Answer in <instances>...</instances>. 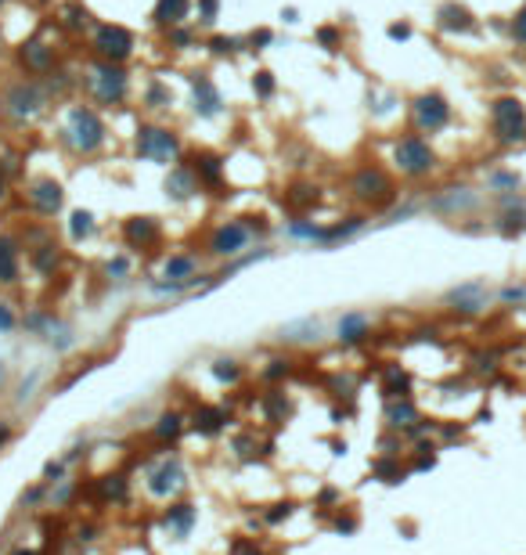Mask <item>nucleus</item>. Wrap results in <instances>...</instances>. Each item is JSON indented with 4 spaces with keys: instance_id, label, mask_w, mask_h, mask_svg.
<instances>
[{
    "instance_id": "nucleus-25",
    "label": "nucleus",
    "mask_w": 526,
    "mask_h": 555,
    "mask_svg": "<svg viewBox=\"0 0 526 555\" xmlns=\"http://www.w3.org/2000/svg\"><path fill=\"white\" fill-rule=\"evenodd\" d=\"M220 422H224V415H220V411H199V415H195V425H199L202 433H216Z\"/></svg>"
},
{
    "instance_id": "nucleus-13",
    "label": "nucleus",
    "mask_w": 526,
    "mask_h": 555,
    "mask_svg": "<svg viewBox=\"0 0 526 555\" xmlns=\"http://www.w3.org/2000/svg\"><path fill=\"white\" fill-rule=\"evenodd\" d=\"M29 202H33L40 213L51 216V213L58 210V205H61V184H58V181H51V177L37 181L33 188H29Z\"/></svg>"
},
{
    "instance_id": "nucleus-11",
    "label": "nucleus",
    "mask_w": 526,
    "mask_h": 555,
    "mask_svg": "<svg viewBox=\"0 0 526 555\" xmlns=\"http://www.w3.org/2000/svg\"><path fill=\"white\" fill-rule=\"evenodd\" d=\"M191 87H195V112H199V116H205V119L220 116V108H224V101H220V90L213 87V79L199 72L195 79H191Z\"/></svg>"
},
{
    "instance_id": "nucleus-5",
    "label": "nucleus",
    "mask_w": 526,
    "mask_h": 555,
    "mask_svg": "<svg viewBox=\"0 0 526 555\" xmlns=\"http://www.w3.org/2000/svg\"><path fill=\"white\" fill-rule=\"evenodd\" d=\"M393 159H396V166H401L404 173H411V177H422V173L433 170V148L425 145L422 137H404L401 145L393 148Z\"/></svg>"
},
{
    "instance_id": "nucleus-16",
    "label": "nucleus",
    "mask_w": 526,
    "mask_h": 555,
    "mask_svg": "<svg viewBox=\"0 0 526 555\" xmlns=\"http://www.w3.org/2000/svg\"><path fill=\"white\" fill-rule=\"evenodd\" d=\"M191 11V0H159L155 4V22L166 29H177Z\"/></svg>"
},
{
    "instance_id": "nucleus-34",
    "label": "nucleus",
    "mask_w": 526,
    "mask_h": 555,
    "mask_svg": "<svg viewBox=\"0 0 526 555\" xmlns=\"http://www.w3.org/2000/svg\"><path fill=\"white\" fill-rule=\"evenodd\" d=\"M317 40H321V43L328 47V51H336V43H339V33H336V29H321V33H317Z\"/></svg>"
},
{
    "instance_id": "nucleus-1",
    "label": "nucleus",
    "mask_w": 526,
    "mask_h": 555,
    "mask_svg": "<svg viewBox=\"0 0 526 555\" xmlns=\"http://www.w3.org/2000/svg\"><path fill=\"white\" fill-rule=\"evenodd\" d=\"M105 123H101V116L94 112V108H83V105H76V108H69V119H65V137H69V145L76 148V152H83V155H90V152H98L101 145H105Z\"/></svg>"
},
{
    "instance_id": "nucleus-37",
    "label": "nucleus",
    "mask_w": 526,
    "mask_h": 555,
    "mask_svg": "<svg viewBox=\"0 0 526 555\" xmlns=\"http://www.w3.org/2000/svg\"><path fill=\"white\" fill-rule=\"evenodd\" d=\"M170 40L184 47V43H191V33H188V29H173V33H170Z\"/></svg>"
},
{
    "instance_id": "nucleus-14",
    "label": "nucleus",
    "mask_w": 526,
    "mask_h": 555,
    "mask_svg": "<svg viewBox=\"0 0 526 555\" xmlns=\"http://www.w3.org/2000/svg\"><path fill=\"white\" fill-rule=\"evenodd\" d=\"M22 65L29 72H51L54 69V51L43 40H29V43H22Z\"/></svg>"
},
{
    "instance_id": "nucleus-38",
    "label": "nucleus",
    "mask_w": 526,
    "mask_h": 555,
    "mask_svg": "<svg viewBox=\"0 0 526 555\" xmlns=\"http://www.w3.org/2000/svg\"><path fill=\"white\" fill-rule=\"evenodd\" d=\"M407 33H411V29H407V26H390V37H393V40H404Z\"/></svg>"
},
{
    "instance_id": "nucleus-24",
    "label": "nucleus",
    "mask_w": 526,
    "mask_h": 555,
    "mask_svg": "<svg viewBox=\"0 0 526 555\" xmlns=\"http://www.w3.org/2000/svg\"><path fill=\"white\" fill-rule=\"evenodd\" d=\"M69 231H72V238H90L94 234V216L90 213H72V224H69Z\"/></svg>"
},
{
    "instance_id": "nucleus-10",
    "label": "nucleus",
    "mask_w": 526,
    "mask_h": 555,
    "mask_svg": "<svg viewBox=\"0 0 526 555\" xmlns=\"http://www.w3.org/2000/svg\"><path fill=\"white\" fill-rule=\"evenodd\" d=\"M447 116H451V108L440 94H422V98L414 101V123H418L422 130H440V126L447 123Z\"/></svg>"
},
{
    "instance_id": "nucleus-32",
    "label": "nucleus",
    "mask_w": 526,
    "mask_h": 555,
    "mask_svg": "<svg viewBox=\"0 0 526 555\" xmlns=\"http://www.w3.org/2000/svg\"><path fill=\"white\" fill-rule=\"evenodd\" d=\"M181 433V418L177 415H166L163 425H159V436H177Z\"/></svg>"
},
{
    "instance_id": "nucleus-15",
    "label": "nucleus",
    "mask_w": 526,
    "mask_h": 555,
    "mask_svg": "<svg viewBox=\"0 0 526 555\" xmlns=\"http://www.w3.org/2000/svg\"><path fill=\"white\" fill-rule=\"evenodd\" d=\"M199 192V177H195V170H188V166H177V170H170V177H166V195L170 199H191Z\"/></svg>"
},
{
    "instance_id": "nucleus-33",
    "label": "nucleus",
    "mask_w": 526,
    "mask_h": 555,
    "mask_svg": "<svg viewBox=\"0 0 526 555\" xmlns=\"http://www.w3.org/2000/svg\"><path fill=\"white\" fill-rule=\"evenodd\" d=\"M54 260H58L54 245H43V252H37V267H40V271H47V267H51Z\"/></svg>"
},
{
    "instance_id": "nucleus-3",
    "label": "nucleus",
    "mask_w": 526,
    "mask_h": 555,
    "mask_svg": "<svg viewBox=\"0 0 526 555\" xmlns=\"http://www.w3.org/2000/svg\"><path fill=\"white\" fill-rule=\"evenodd\" d=\"M126 87H130V79H126V72L116 65V61H101V65L90 69V90H94L98 101L119 105L126 98Z\"/></svg>"
},
{
    "instance_id": "nucleus-6",
    "label": "nucleus",
    "mask_w": 526,
    "mask_h": 555,
    "mask_svg": "<svg viewBox=\"0 0 526 555\" xmlns=\"http://www.w3.org/2000/svg\"><path fill=\"white\" fill-rule=\"evenodd\" d=\"M94 51L101 54V61H126L134 51V37L126 33L123 26H101L98 33H94Z\"/></svg>"
},
{
    "instance_id": "nucleus-36",
    "label": "nucleus",
    "mask_w": 526,
    "mask_h": 555,
    "mask_svg": "<svg viewBox=\"0 0 526 555\" xmlns=\"http://www.w3.org/2000/svg\"><path fill=\"white\" fill-rule=\"evenodd\" d=\"M512 33H516V40H519V43H526V11H519V19H516V26H512Z\"/></svg>"
},
{
    "instance_id": "nucleus-31",
    "label": "nucleus",
    "mask_w": 526,
    "mask_h": 555,
    "mask_svg": "<svg viewBox=\"0 0 526 555\" xmlns=\"http://www.w3.org/2000/svg\"><path fill=\"white\" fill-rule=\"evenodd\" d=\"M216 8H220V0H199V22L210 26L216 19Z\"/></svg>"
},
{
    "instance_id": "nucleus-35",
    "label": "nucleus",
    "mask_w": 526,
    "mask_h": 555,
    "mask_svg": "<svg viewBox=\"0 0 526 555\" xmlns=\"http://www.w3.org/2000/svg\"><path fill=\"white\" fill-rule=\"evenodd\" d=\"M8 328H14V314L8 310V303H0V332H8Z\"/></svg>"
},
{
    "instance_id": "nucleus-22",
    "label": "nucleus",
    "mask_w": 526,
    "mask_h": 555,
    "mask_svg": "<svg viewBox=\"0 0 526 555\" xmlns=\"http://www.w3.org/2000/svg\"><path fill=\"white\" fill-rule=\"evenodd\" d=\"M191 523H195V509H191V505H173V509L166 512V527L177 530L181 537L191 530Z\"/></svg>"
},
{
    "instance_id": "nucleus-28",
    "label": "nucleus",
    "mask_w": 526,
    "mask_h": 555,
    "mask_svg": "<svg viewBox=\"0 0 526 555\" xmlns=\"http://www.w3.org/2000/svg\"><path fill=\"white\" fill-rule=\"evenodd\" d=\"M252 90H256L260 98H270V94H274V76H270V72H256V79H252Z\"/></svg>"
},
{
    "instance_id": "nucleus-30",
    "label": "nucleus",
    "mask_w": 526,
    "mask_h": 555,
    "mask_svg": "<svg viewBox=\"0 0 526 555\" xmlns=\"http://www.w3.org/2000/svg\"><path fill=\"white\" fill-rule=\"evenodd\" d=\"M213 54H234L238 51V40L234 37H213Z\"/></svg>"
},
{
    "instance_id": "nucleus-41",
    "label": "nucleus",
    "mask_w": 526,
    "mask_h": 555,
    "mask_svg": "<svg viewBox=\"0 0 526 555\" xmlns=\"http://www.w3.org/2000/svg\"><path fill=\"white\" fill-rule=\"evenodd\" d=\"M0 383H4V364H0Z\"/></svg>"
},
{
    "instance_id": "nucleus-43",
    "label": "nucleus",
    "mask_w": 526,
    "mask_h": 555,
    "mask_svg": "<svg viewBox=\"0 0 526 555\" xmlns=\"http://www.w3.org/2000/svg\"><path fill=\"white\" fill-rule=\"evenodd\" d=\"M0 195H4V181H0Z\"/></svg>"
},
{
    "instance_id": "nucleus-42",
    "label": "nucleus",
    "mask_w": 526,
    "mask_h": 555,
    "mask_svg": "<svg viewBox=\"0 0 526 555\" xmlns=\"http://www.w3.org/2000/svg\"><path fill=\"white\" fill-rule=\"evenodd\" d=\"M14 555H33V552H14Z\"/></svg>"
},
{
    "instance_id": "nucleus-9",
    "label": "nucleus",
    "mask_w": 526,
    "mask_h": 555,
    "mask_svg": "<svg viewBox=\"0 0 526 555\" xmlns=\"http://www.w3.org/2000/svg\"><path fill=\"white\" fill-rule=\"evenodd\" d=\"M354 195L357 199H364V202H378V199H386L390 195V177L382 173L378 166H364V170H357L354 173Z\"/></svg>"
},
{
    "instance_id": "nucleus-19",
    "label": "nucleus",
    "mask_w": 526,
    "mask_h": 555,
    "mask_svg": "<svg viewBox=\"0 0 526 555\" xmlns=\"http://www.w3.org/2000/svg\"><path fill=\"white\" fill-rule=\"evenodd\" d=\"M155 234H159V228H155L152 216H134L130 224H126V238H130L134 245H148V242H155Z\"/></svg>"
},
{
    "instance_id": "nucleus-27",
    "label": "nucleus",
    "mask_w": 526,
    "mask_h": 555,
    "mask_svg": "<svg viewBox=\"0 0 526 555\" xmlns=\"http://www.w3.org/2000/svg\"><path fill=\"white\" fill-rule=\"evenodd\" d=\"M390 422L393 425H411L414 422V407L411 404H390Z\"/></svg>"
},
{
    "instance_id": "nucleus-8",
    "label": "nucleus",
    "mask_w": 526,
    "mask_h": 555,
    "mask_svg": "<svg viewBox=\"0 0 526 555\" xmlns=\"http://www.w3.org/2000/svg\"><path fill=\"white\" fill-rule=\"evenodd\" d=\"M249 245V228L242 220H227V224H220L210 238V249L216 256H234V252H242Z\"/></svg>"
},
{
    "instance_id": "nucleus-26",
    "label": "nucleus",
    "mask_w": 526,
    "mask_h": 555,
    "mask_svg": "<svg viewBox=\"0 0 526 555\" xmlns=\"http://www.w3.org/2000/svg\"><path fill=\"white\" fill-rule=\"evenodd\" d=\"M148 105H152V108H166V105H173V94H170L163 83H152V87H148Z\"/></svg>"
},
{
    "instance_id": "nucleus-18",
    "label": "nucleus",
    "mask_w": 526,
    "mask_h": 555,
    "mask_svg": "<svg viewBox=\"0 0 526 555\" xmlns=\"http://www.w3.org/2000/svg\"><path fill=\"white\" fill-rule=\"evenodd\" d=\"M0 281H19V245L11 238H0Z\"/></svg>"
},
{
    "instance_id": "nucleus-4",
    "label": "nucleus",
    "mask_w": 526,
    "mask_h": 555,
    "mask_svg": "<svg viewBox=\"0 0 526 555\" xmlns=\"http://www.w3.org/2000/svg\"><path fill=\"white\" fill-rule=\"evenodd\" d=\"M8 112H11V119L14 123H26V119H33L40 108H43V101H47V94H43V87L40 83H33V79H19L11 90H8Z\"/></svg>"
},
{
    "instance_id": "nucleus-23",
    "label": "nucleus",
    "mask_w": 526,
    "mask_h": 555,
    "mask_svg": "<svg viewBox=\"0 0 526 555\" xmlns=\"http://www.w3.org/2000/svg\"><path fill=\"white\" fill-rule=\"evenodd\" d=\"M195 177H202V181L216 184V181H220V159H213V155H202V159H195Z\"/></svg>"
},
{
    "instance_id": "nucleus-20",
    "label": "nucleus",
    "mask_w": 526,
    "mask_h": 555,
    "mask_svg": "<svg viewBox=\"0 0 526 555\" xmlns=\"http://www.w3.org/2000/svg\"><path fill=\"white\" fill-rule=\"evenodd\" d=\"M440 29H454V33H465V29H472L469 11L458 8V4H443L440 8Z\"/></svg>"
},
{
    "instance_id": "nucleus-17",
    "label": "nucleus",
    "mask_w": 526,
    "mask_h": 555,
    "mask_svg": "<svg viewBox=\"0 0 526 555\" xmlns=\"http://www.w3.org/2000/svg\"><path fill=\"white\" fill-rule=\"evenodd\" d=\"M181 487V469L177 465H159L155 472H152V483H148V490H152V494L155 498H166L170 494V490H177Z\"/></svg>"
},
{
    "instance_id": "nucleus-21",
    "label": "nucleus",
    "mask_w": 526,
    "mask_h": 555,
    "mask_svg": "<svg viewBox=\"0 0 526 555\" xmlns=\"http://www.w3.org/2000/svg\"><path fill=\"white\" fill-rule=\"evenodd\" d=\"M364 336H368V317L364 314H346L339 321V339L343 343H361Z\"/></svg>"
},
{
    "instance_id": "nucleus-39",
    "label": "nucleus",
    "mask_w": 526,
    "mask_h": 555,
    "mask_svg": "<svg viewBox=\"0 0 526 555\" xmlns=\"http://www.w3.org/2000/svg\"><path fill=\"white\" fill-rule=\"evenodd\" d=\"M256 43H270V29H260V33H252V47Z\"/></svg>"
},
{
    "instance_id": "nucleus-29",
    "label": "nucleus",
    "mask_w": 526,
    "mask_h": 555,
    "mask_svg": "<svg viewBox=\"0 0 526 555\" xmlns=\"http://www.w3.org/2000/svg\"><path fill=\"white\" fill-rule=\"evenodd\" d=\"M213 372H216V379H224V383H234V379H238V364L234 361H216Z\"/></svg>"
},
{
    "instance_id": "nucleus-40",
    "label": "nucleus",
    "mask_w": 526,
    "mask_h": 555,
    "mask_svg": "<svg viewBox=\"0 0 526 555\" xmlns=\"http://www.w3.org/2000/svg\"><path fill=\"white\" fill-rule=\"evenodd\" d=\"M108 274H126V260H116V263H108Z\"/></svg>"
},
{
    "instance_id": "nucleus-7",
    "label": "nucleus",
    "mask_w": 526,
    "mask_h": 555,
    "mask_svg": "<svg viewBox=\"0 0 526 555\" xmlns=\"http://www.w3.org/2000/svg\"><path fill=\"white\" fill-rule=\"evenodd\" d=\"M494 123H498V137L501 141L526 137V112H523V105L512 101V98H501L498 105H494Z\"/></svg>"
},
{
    "instance_id": "nucleus-44",
    "label": "nucleus",
    "mask_w": 526,
    "mask_h": 555,
    "mask_svg": "<svg viewBox=\"0 0 526 555\" xmlns=\"http://www.w3.org/2000/svg\"><path fill=\"white\" fill-rule=\"evenodd\" d=\"M0 4H4V0H0Z\"/></svg>"
},
{
    "instance_id": "nucleus-12",
    "label": "nucleus",
    "mask_w": 526,
    "mask_h": 555,
    "mask_svg": "<svg viewBox=\"0 0 526 555\" xmlns=\"http://www.w3.org/2000/svg\"><path fill=\"white\" fill-rule=\"evenodd\" d=\"M195 256H170L166 260V267H163V285H159V289H184V285H191V278H195Z\"/></svg>"
},
{
    "instance_id": "nucleus-2",
    "label": "nucleus",
    "mask_w": 526,
    "mask_h": 555,
    "mask_svg": "<svg viewBox=\"0 0 526 555\" xmlns=\"http://www.w3.org/2000/svg\"><path fill=\"white\" fill-rule=\"evenodd\" d=\"M177 152L181 141L166 126H141L137 130V155L148 163H170V159H177Z\"/></svg>"
}]
</instances>
